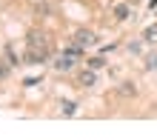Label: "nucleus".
I'll use <instances>...</instances> for the list:
<instances>
[{
  "instance_id": "f257e3e1",
  "label": "nucleus",
  "mask_w": 157,
  "mask_h": 140,
  "mask_svg": "<svg viewBox=\"0 0 157 140\" xmlns=\"http://www.w3.org/2000/svg\"><path fill=\"white\" fill-rule=\"evenodd\" d=\"M26 46H29V52H26V60L34 63V66L49 57V40H46V34H43V32H29V40H26Z\"/></svg>"
},
{
  "instance_id": "f03ea898",
  "label": "nucleus",
  "mask_w": 157,
  "mask_h": 140,
  "mask_svg": "<svg viewBox=\"0 0 157 140\" xmlns=\"http://www.w3.org/2000/svg\"><path fill=\"white\" fill-rule=\"evenodd\" d=\"M77 63H80V57H77L75 52H63L60 57H54V63H52V66L57 69V72H71V69L77 66Z\"/></svg>"
},
{
  "instance_id": "7ed1b4c3",
  "label": "nucleus",
  "mask_w": 157,
  "mask_h": 140,
  "mask_svg": "<svg viewBox=\"0 0 157 140\" xmlns=\"http://www.w3.org/2000/svg\"><path fill=\"white\" fill-rule=\"evenodd\" d=\"M71 43H77L80 49H89V46L97 43V34L91 32V29H77L75 34H71Z\"/></svg>"
},
{
  "instance_id": "20e7f679",
  "label": "nucleus",
  "mask_w": 157,
  "mask_h": 140,
  "mask_svg": "<svg viewBox=\"0 0 157 140\" xmlns=\"http://www.w3.org/2000/svg\"><path fill=\"white\" fill-rule=\"evenodd\" d=\"M114 17H117V20H132V17H134V9L128 6V3H117L114 6Z\"/></svg>"
},
{
  "instance_id": "39448f33",
  "label": "nucleus",
  "mask_w": 157,
  "mask_h": 140,
  "mask_svg": "<svg viewBox=\"0 0 157 140\" xmlns=\"http://www.w3.org/2000/svg\"><path fill=\"white\" fill-rule=\"evenodd\" d=\"M117 95H120V97H134V95H137V83H132V80H128V83H120Z\"/></svg>"
},
{
  "instance_id": "423d86ee",
  "label": "nucleus",
  "mask_w": 157,
  "mask_h": 140,
  "mask_svg": "<svg viewBox=\"0 0 157 140\" xmlns=\"http://www.w3.org/2000/svg\"><path fill=\"white\" fill-rule=\"evenodd\" d=\"M94 83H97V74H94V69L80 72V86H94Z\"/></svg>"
},
{
  "instance_id": "0eeeda50",
  "label": "nucleus",
  "mask_w": 157,
  "mask_h": 140,
  "mask_svg": "<svg viewBox=\"0 0 157 140\" xmlns=\"http://www.w3.org/2000/svg\"><path fill=\"white\" fill-rule=\"evenodd\" d=\"M143 40L149 43V46H157V23H154V26H149V29L143 32Z\"/></svg>"
},
{
  "instance_id": "6e6552de",
  "label": "nucleus",
  "mask_w": 157,
  "mask_h": 140,
  "mask_svg": "<svg viewBox=\"0 0 157 140\" xmlns=\"http://www.w3.org/2000/svg\"><path fill=\"white\" fill-rule=\"evenodd\" d=\"M60 109H63V115H66V117H75V111H77V106L71 103V100H60Z\"/></svg>"
},
{
  "instance_id": "1a4fd4ad",
  "label": "nucleus",
  "mask_w": 157,
  "mask_h": 140,
  "mask_svg": "<svg viewBox=\"0 0 157 140\" xmlns=\"http://www.w3.org/2000/svg\"><path fill=\"white\" fill-rule=\"evenodd\" d=\"M9 72H12V63H9V60H0V80H6Z\"/></svg>"
},
{
  "instance_id": "9d476101",
  "label": "nucleus",
  "mask_w": 157,
  "mask_h": 140,
  "mask_svg": "<svg viewBox=\"0 0 157 140\" xmlns=\"http://www.w3.org/2000/svg\"><path fill=\"white\" fill-rule=\"evenodd\" d=\"M103 66H106V60H103V57H91V60H89V69H94V72H100Z\"/></svg>"
},
{
  "instance_id": "9b49d317",
  "label": "nucleus",
  "mask_w": 157,
  "mask_h": 140,
  "mask_svg": "<svg viewBox=\"0 0 157 140\" xmlns=\"http://www.w3.org/2000/svg\"><path fill=\"white\" fill-rule=\"evenodd\" d=\"M146 69H149V72H151V69H157V52H154V54H149V60H146Z\"/></svg>"
},
{
  "instance_id": "f8f14e48",
  "label": "nucleus",
  "mask_w": 157,
  "mask_h": 140,
  "mask_svg": "<svg viewBox=\"0 0 157 140\" xmlns=\"http://www.w3.org/2000/svg\"><path fill=\"white\" fill-rule=\"evenodd\" d=\"M6 54H9V63H12V66H17V54H14L12 49H6Z\"/></svg>"
},
{
  "instance_id": "ddd939ff",
  "label": "nucleus",
  "mask_w": 157,
  "mask_h": 140,
  "mask_svg": "<svg viewBox=\"0 0 157 140\" xmlns=\"http://www.w3.org/2000/svg\"><path fill=\"white\" fill-rule=\"evenodd\" d=\"M37 3H40V0H37Z\"/></svg>"
}]
</instances>
